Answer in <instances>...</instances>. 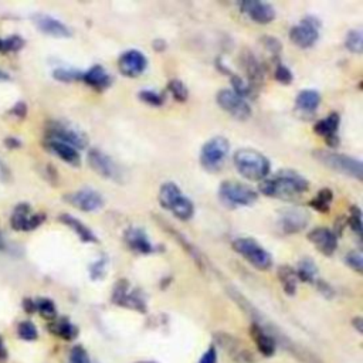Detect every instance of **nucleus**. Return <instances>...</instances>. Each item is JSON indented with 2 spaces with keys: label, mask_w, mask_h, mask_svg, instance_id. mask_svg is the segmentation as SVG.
I'll use <instances>...</instances> for the list:
<instances>
[{
  "label": "nucleus",
  "mask_w": 363,
  "mask_h": 363,
  "mask_svg": "<svg viewBox=\"0 0 363 363\" xmlns=\"http://www.w3.org/2000/svg\"><path fill=\"white\" fill-rule=\"evenodd\" d=\"M36 308L40 313V315L43 318H46V320L54 321L57 318V310H55L54 302L51 299H48V298H40L36 302Z\"/></svg>",
  "instance_id": "nucleus-35"
},
{
  "label": "nucleus",
  "mask_w": 363,
  "mask_h": 363,
  "mask_svg": "<svg viewBox=\"0 0 363 363\" xmlns=\"http://www.w3.org/2000/svg\"><path fill=\"white\" fill-rule=\"evenodd\" d=\"M295 273H296V277L299 281L313 284V282H315V278L318 274V267L315 266V263L311 259H304L299 261Z\"/></svg>",
  "instance_id": "nucleus-30"
},
{
  "label": "nucleus",
  "mask_w": 363,
  "mask_h": 363,
  "mask_svg": "<svg viewBox=\"0 0 363 363\" xmlns=\"http://www.w3.org/2000/svg\"><path fill=\"white\" fill-rule=\"evenodd\" d=\"M317 282V288L320 289V292L324 295V296H327V298H332L334 296V288L328 284V282H325V281H322V280H318V281H315Z\"/></svg>",
  "instance_id": "nucleus-48"
},
{
  "label": "nucleus",
  "mask_w": 363,
  "mask_h": 363,
  "mask_svg": "<svg viewBox=\"0 0 363 363\" xmlns=\"http://www.w3.org/2000/svg\"><path fill=\"white\" fill-rule=\"evenodd\" d=\"M105 267H107V261L105 260H98L94 264H91L90 267V275L93 280H100L105 275Z\"/></svg>",
  "instance_id": "nucleus-44"
},
{
  "label": "nucleus",
  "mask_w": 363,
  "mask_h": 363,
  "mask_svg": "<svg viewBox=\"0 0 363 363\" xmlns=\"http://www.w3.org/2000/svg\"><path fill=\"white\" fill-rule=\"evenodd\" d=\"M250 334L257 345V349L259 352L266 356V357H270L275 353V348H277V341L274 339V336L264 328L261 327L260 324L257 322H253L252 327H250Z\"/></svg>",
  "instance_id": "nucleus-22"
},
{
  "label": "nucleus",
  "mask_w": 363,
  "mask_h": 363,
  "mask_svg": "<svg viewBox=\"0 0 363 363\" xmlns=\"http://www.w3.org/2000/svg\"><path fill=\"white\" fill-rule=\"evenodd\" d=\"M348 223L350 226V228L356 233L357 237H362V230H363V224H362V212L357 206H352L349 210V217H348Z\"/></svg>",
  "instance_id": "nucleus-38"
},
{
  "label": "nucleus",
  "mask_w": 363,
  "mask_h": 363,
  "mask_svg": "<svg viewBox=\"0 0 363 363\" xmlns=\"http://www.w3.org/2000/svg\"><path fill=\"white\" fill-rule=\"evenodd\" d=\"M5 249H6V243H5V240H4L2 233H0V250H5Z\"/></svg>",
  "instance_id": "nucleus-54"
},
{
  "label": "nucleus",
  "mask_w": 363,
  "mask_h": 363,
  "mask_svg": "<svg viewBox=\"0 0 363 363\" xmlns=\"http://www.w3.org/2000/svg\"><path fill=\"white\" fill-rule=\"evenodd\" d=\"M345 261L356 273L360 274L363 271V257L359 252H349L345 257Z\"/></svg>",
  "instance_id": "nucleus-42"
},
{
  "label": "nucleus",
  "mask_w": 363,
  "mask_h": 363,
  "mask_svg": "<svg viewBox=\"0 0 363 363\" xmlns=\"http://www.w3.org/2000/svg\"><path fill=\"white\" fill-rule=\"evenodd\" d=\"M352 325L356 328V331H357L359 334H363V321H362L360 317L353 318V320H352Z\"/></svg>",
  "instance_id": "nucleus-51"
},
{
  "label": "nucleus",
  "mask_w": 363,
  "mask_h": 363,
  "mask_svg": "<svg viewBox=\"0 0 363 363\" xmlns=\"http://www.w3.org/2000/svg\"><path fill=\"white\" fill-rule=\"evenodd\" d=\"M46 221L44 213H32L27 203H19L11 217V226L16 231H33Z\"/></svg>",
  "instance_id": "nucleus-12"
},
{
  "label": "nucleus",
  "mask_w": 363,
  "mask_h": 363,
  "mask_svg": "<svg viewBox=\"0 0 363 363\" xmlns=\"http://www.w3.org/2000/svg\"><path fill=\"white\" fill-rule=\"evenodd\" d=\"M124 241L127 246L138 254H152L155 247L149 241L148 234L141 227H130L124 233Z\"/></svg>",
  "instance_id": "nucleus-20"
},
{
  "label": "nucleus",
  "mask_w": 363,
  "mask_h": 363,
  "mask_svg": "<svg viewBox=\"0 0 363 363\" xmlns=\"http://www.w3.org/2000/svg\"><path fill=\"white\" fill-rule=\"evenodd\" d=\"M139 100L148 105H152V107H162L163 102H165V97L163 94H159L153 90H142L139 93Z\"/></svg>",
  "instance_id": "nucleus-39"
},
{
  "label": "nucleus",
  "mask_w": 363,
  "mask_h": 363,
  "mask_svg": "<svg viewBox=\"0 0 363 363\" xmlns=\"http://www.w3.org/2000/svg\"><path fill=\"white\" fill-rule=\"evenodd\" d=\"M9 112H11V115H15V116L23 119V118H26V114H27V105H26V102L19 101L13 105V108Z\"/></svg>",
  "instance_id": "nucleus-46"
},
{
  "label": "nucleus",
  "mask_w": 363,
  "mask_h": 363,
  "mask_svg": "<svg viewBox=\"0 0 363 363\" xmlns=\"http://www.w3.org/2000/svg\"><path fill=\"white\" fill-rule=\"evenodd\" d=\"M231 85H233V91L240 95L241 98H247V97H253V87L252 84L246 83L245 80H241L237 76L231 77Z\"/></svg>",
  "instance_id": "nucleus-36"
},
{
  "label": "nucleus",
  "mask_w": 363,
  "mask_h": 363,
  "mask_svg": "<svg viewBox=\"0 0 363 363\" xmlns=\"http://www.w3.org/2000/svg\"><path fill=\"white\" fill-rule=\"evenodd\" d=\"M345 47L355 54H360L363 51V37L360 30H350L345 39Z\"/></svg>",
  "instance_id": "nucleus-34"
},
{
  "label": "nucleus",
  "mask_w": 363,
  "mask_h": 363,
  "mask_svg": "<svg viewBox=\"0 0 363 363\" xmlns=\"http://www.w3.org/2000/svg\"><path fill=\"white\" fill-rule=\"evenodd\" d=\"M0 47H2V40H0Z\"/></svg>",
  "instance_id": "nucleus-57"
},
{
  "label": "nucleus",
  "mask_w": 363,
  "mask_h": 363,
  "mask_svg": "<svg viewBox=\"0 0 363 363\" xmlns=\"http://www.w3.org/2000/svg\"><path fill=\"white\" fill-rule=\"evenodd\" d=\"M310 223V214L298 207L284 209L280 213L278 224L287 234H295L304 230Z\"/></svg>",
  "instance_id": "nucleus-15"
},
{
  "label": "nucleus",
  "mask_w": 363,
  "mask_h": 363,
  "mask_svg": "<svg viewBox=\"0 0 363 363\" xmlns=\"http://www.w3.org/2000/svg\"><path fill=\"white\" fill-rule=\"evenodd\" d=\"M58 220L63 224H66L69 228H71L78 235V238L84 241V243H98V237L94 234V231L90 227H87L83 221L76 219L74 216L62 214L58 217Z\"/></svg>",
  "instance_id": "nucleus-25"
},
{
  "label": "nucleus",
  "mask_w": 363,
  "mask_h": 363,
  "mask_svg": "<svg viewBox=\"0 0 363 363\" xmlns=\"http://www.w3.org/2000/svg\"><path fill=\"white\" fill-rule=\"evenodd\" d=\"M146 67H148V60L145 54L139 50H128L121 54L118 60L119 73L130 78L139 77L146 70Z\"/></svg>",
  "instance_id": "nucleus-14"
},
{
  "label": "nucleus",
  "mask_w": 363,
  "mask_h": 363,
  "mask_svg": "<svg viewBox=\"0 0 363 363\" xmlns=\"http://www.w3.org/2000/svg\"><path fill=\"white\" fill-rule=\"evenodd\" d=\"M83 81L87 85L93 87V88H95L98 91H102V90H105V88H108L111 85L112 78H111V76L107 73V70L102 66L95 64L88 71L83 73Z\"/></svg>",
  "instance_id": "nucleus-26"
},
{
  "label": "nucleus",
  "mask_w": 363,
  "mask_h": 363,
  "mask_svg": "<svg viewBox=\"0 0 363 363\" xmlns=\"http://www.w3.org/2000/svg\"><path fill=\"white\" fill-rule=\"evenodd\" d=\"M240 9L247 15L253 22L259 25H268L275 19V9L266 2H257V0H246L240 4Z\"/></svg>",
  "instance_id": "nucleus-18"
},
{
  "label": "nucleus",
  "mask_w": 363,
  "mask_h": 363,
  "mask_svg": "<svg viewBox=\"0 0 363 363\" xmlns=\"http://www.w3.org/2000/svg\"><path fill=\"white\" fill-rule=\"evenodd\" d=\"M233 162L237 172L252 182H261L267 179L271 169L268 158L252 148L238 149L234 153Z\"/></svg>",
  "instance_id": "nucleus-2"
},
{
  "label": "nucleus",
  "mask_w": 363,
  "mask_h": 363,
  "mask_svg": "<svg viewBox=\"0 0 363 363\" xmlns=\"http://www.w3.org/2000/svg\"><path fill=\"white\" fill-rule=\"evenodd\" d=\"M47 139L50 141H58L67 144L73 148L78 149H84L88 145V139L85 137V134H83L81 131H78L77 128L60 123V121H53L47 125V131H46Z\"/></svg>",
  "instance_id": "nucleus-8"
},
{
  "label": "nucleus",
  "mask_w": 363,
  "mask_h": 363,
  "mask_svg": "<svg viewBox=\"0 0 363 363\" xmlns=\"http://www.w3.org/2000/svg\"><path fill=\"white\" fill-rule=\"evenodd\" d=\"M263 43L267 50H270L273 54H278L281 51V43L274 37H264Z\"/></svg>",
  "instance_id": "nucleus-45"
},
{
  "label": "nucleus",
  "mask_w": 363,
  "mask_h": 363,
  "mask_svg": "<svg viewBox=\"0 0 363 363\" xmlns=\"http://www.w3.org/2000/svg\"><path fill=\"white\" fill-rule=\"evenodd\" d=\"M314 158L320 163H322L324 166H327L328 169L336 173L345 174L348 177H353L359 182L362 180L363 166H362V162L356 158L348 156L345 153L332 152V151H315Z\"/></svg>",
  "instance_id": "nucleus-5"
},
{
  "label": "nucleus",
  "mask_w": 363,
  "mask_h": 363,
  "mask_svg": "<svg viewBox=\"0 0 363 363\" xmlns=\"http://www.w3.org/2000/svg\"><path fill=\"white\" fill-rule=\"evenodd\" d=\"M18 334L22 339L25 341H36L39 338V334H37V328L33 322L30 321H23L19 324L18 327Z\"/></svg>",
  "instance_id": "nucleus-40"
},
{
  "label": "nucleus",
  "mask_w": 363,
  "mask_h": 363,
  "mask_svg": "<svg viewBox=\"0 0 363 363\" xmlns=\"http://www.w3.org/2000/svg\"><path fill=\"white\" fill-rule=\"evenodd\" d=\"M321 23L314 16H307L302 22L292 27L289 32V40L299 48H310L320 39Z\"/></svg>",
  "instance_id": "nucleus-9"
},
{
  "label": "nucleus",
  "mask_w": 363,
  "mask_h": 363,
  "mask_svg": "<svg viewBox=\"0 0 363 363\" xmlns=\"http://www.w3.org/2000/svg\"><path fill=\"white\" fill-rule=\"evenodd\" d=\"M64 200L81 212H95L104 206V198L93 189H81L64 196Z\"/></svg>",
  "instance_id": "nucleus-16"
},
{
  "label": "nucleus",
  "mask_w": 363,
  "mask_h": 363,
  "mask_svg": "<svg viewBox=\"0 0 363 363\" xmlns=\"http://www.w3.org/2000/svg\"><path fill=\"white\" fill-rule=\"evenodd\" d=\"M216 362H217V352L214 346H210L199 360V363H216Z\"/></svg>",
  "instance_id": "nucleus-47"
},
{
  "label": "nucleus",
  "mask_w": 363,
  "mask_h": 363,
  "mask_svg": "<svg viewBox=\"0 0 363 363\" xmlns=\"http://www.w3.org/2000/svg\"><path fill=\"white\" fill-rule=\"evenodd\" d=\"M219 199L226 207L235 209L254 205L259 195L246 184L237 180H224L219 188Z\"/></svg>",
  "instance_id": "nucleus-4"
},
{
  "label": "nucleus",
  "mask_w": 363,
  "mask_h": 363,
  "mask_svg": "<svg viewBox=\"0 0 363 363\" xmlns=\"http://www.w3.org/2000/svg\"><path fill=\"white\" fill-rule=\"evenodd\" d=\"M277 274H278V280H280L284 291L289 296L295 295V292H296V282H298V277H296L295 270L292 267H289V266H280Z\"/></svg>",
  "instance_id": "nucleus-29"
},
{
  "label": "nucleus",
  "mask_w": 363,
  "mask_h": 363,
  "mask_svg": "<svg viewBox=\"0 0 363 363\" xmlns=\"http://www.w3.org/2000/svg\"><path fill=\"white\" fill-rule=\"evenodd\" d=\"M310 189L308 180L291 169L280 170L271 179L261 180L259 191L267 196L282 200H295Z\"/></svg>",
  "instance_id": "nucleus-1"
},
{
  "label": "nucleus",
  "mask_w": 363,
  "mask_h": 363,
  "mask_svg": "<svg viewBox=\"0 0 363 363\" xmlns=\"http://www.w3.org/2000/svg\"><path fill=\"white\" fill-rule=\"evenodd\" d=\"M6 357H8V350H6L5 345H4L2 338H0V359H6Z\"/></svg>",
  "instance_id": "nucleus-53"
},
{
  "label": "nucleus",
  "mask_w": 363,
  "mask_h": 363,
  "mask_svg": "<svg viewBox=\"0 0 363 363\" xmlns=\"http://www.w3.org/2000/svg\"><path fill=\"white\" fill-rule=\"evenodd\" d=\"M138 363H156V362H138Z\"/></svg>",
  "instance_id": "nucleus-56"
},
{
  "label": "nucleus",
  "mask_w": 363,
  "mask_h": 363,
  "mask_svg": "<svg viewBox=\"0 0 363 363\" xmlns=\"http://www.w3.org/2000/svg\"><path fill=\"white\" fill-rule=\"evenodd\" d=\"M334 200V193L331 189H322L317 193V196L314 199H311L310 206L320 212V213H328L331 209V203Z\"/></svg>",
  "instance_id": "nucleus-31"
},
{
  "label": "nucleus",
  "mask_w": 363,
  "mask_h": 363,
  "mask_svg": "<svg viewBox=\"0 0 363 363\" xmlns=\"http://www.w3.org/2000/svg\"><path fill=\"white\" fill-rule=\"evenodd\" d=\"M341 125V116L338 112H331L327 118L318 121L314 125L315 134L322 137L327 142L328 146L336 148L339 145V138H338V130Z\"/></svg>",
  "instance_id": "nucleus-19"
},
{
  "label": "nucleus",
  "mask_w": 363,
  "mask_h": 363,
  "mask_svg": "<svg viewBox=\"0 0 363 363\" xmlns=\"http://www.w3.org/2000/svg\"><path fill=\"white\" fill-rule=\"evenodd\" d=\"M321 104V95L315 90H302L295 98V109L298 114H304L308 119L314 116Z\"/></svg>",
  "instance_id": "nucleus-23"
},
{
  "label": "nucleus",
  "mask_w": 363,
  "mask_h": 363,
  "mask_svg": "<svg viewBox=\"0 0 363 363\" xmlns=\"http://www.w3.org/2000/svg\"><path fill=\"white\" fill-rule=\"evenodd\" d=\"M274 77H275V80H277L280 84H284V85L291 84V83H292V78H294L291 70H289L287 66L281 64V63L277 64L275 71H274Z\"/></svg>",
  "instance_id": "nucleus-41"
},
{
  "label": "nucleus",
  "mask_w": 363,
  "mask_h": 363,
  "mask_svg": "<svg viewBox=\"0 0 363 363\" xmlns=\"http://www.w3.org/2000/svg\"><path fill=\"white\" fill-rule=\"evenodd\" d=\"M158 199L163 209L172 212L174 217L182 221L191 220L195 214V206L192 200L182 193L179 186L173 182H166L160 186Z\"/></svg>",
  "instance_id": "nucleus-3"
},
{
  "label": "nucleus",
  "mask_w": 363,
  "mask_h": 363,
  "mask_svg": "<svg viewBox=\"0 0 363 363\" xmlns=\"http://www.w3.org/2000/svg\"><path fill=\"white\" fill-rule=\"evenodd\" d=\"M88 165L95 173H98L105 179H109L114 182L123 180V172H121L119 166L114 162L112 158H109L107 153H104L100 149L94 148L88 152Z\"/></svg>",
  "instance_id": "nucleus-13"
},
{
  "label": "nucleus",
  "mask_w": 363,
  "mask_h": 363,
  "mask_svg": "<svg viewBox=\"0 0 363 363\" xmlns=\"http://www.w3.org/2000/svg\"><path fill=\"white\" fill-rule=\"evenodd\" d=\"M53 77L60 83H76L83 80V73L73 69H55Z\"/></svg>",
  "instance_id": "nucleus-33"
},
{
  "label": "nucleus",
  "mask_w": 363,
  "mask_h": 363,
  "mask_svg": "<svg viewBox=\"0 0 363 363\" xmlns=\"http://www.w3.org/2000/svg\"><path fill=\"white\" fill-rule=\"evenodd\" d=\"M46 148L53 152L55 156H58L63 162L71 165V166H78L81 163L80 159V153L76 148L63 144V142H58V141H50L47 139L46 142Z\"/></svg>",
  "instance_id": "nucleus-24"
},
{
  "label": "nucleus",
  "mask_w": 363,
  "mask_h": 363,
  "mask_svg": "<svg viewBox=\"0 0 363 363\" xmlns=\"http://www.w3.org/2000/svg\"><path fill=\"white\" fill-rule=\"evenodd\" d=\"M233 249L249 264L260 271H266L273 266V257L270 253L261 247L252 237H238L233 241Z\"/></svg>",
  "instance_id": "nucleus-6"
},
{
  "label": "nucleus",
  "mask_w": 363,
  "mask_h": 363,
  "mask_svg": "<svg viewBox=\"0 0 363 363\" xmlns=\"http://www.w3.org/2000/svg\"><path fill=\"white\" fill-rule=\"evenodd\" d=\"M33 20H34V25L37 26V29L47 36H51V37H55V39H69V37H71V30L63 22H60V20L51 18V16L36 15L33 18Z\"/></svg>",
  "instance_id": "nucleus-21"
},
{
  "label": "nucleus",
  "mask_w": 363,
  "mask_h": 363,
  "mask_svg": "<svg viewBox=\"0 0 363 363\" xmlns=\"http://www.w3.org/2000/svg\"><path fill=\"white\" fill-rule=\"evenodd\" d=\"M23 310H25V313H27V314H34V313L37 311L36 302H34L33 299H30V298L23 299Z\"/></svg>",
  "instance_id": "nucleus-49"
},
{
  "label": "nucleus",
  "mask_w": 363,
  "mask_h": 363,
  "mask_svg": "<svg viewBox=\"0 0 363 363\" xmlns=\"http://www.w3.org/2000/svg\"><path fill=\"white\" fill-rule=\"evenodd\" d=\"M167 90L170 91L172 97H173L177 102H185V101H188V98H189V90H188V87H186L184 83H182L180 80H177V78H173V80L169 81Z\"/></svg>",
  "instance_id": "nucleus-32"
},
{
  "label": "nucleus",
  "mask_w": 363,
  "mask_h": 363,
  "mask_svg": "<svg viewBox=\"0 0 363 363\" xmlns=\"http://www.w3.org/2000/svg\"><path fill=\"white\" fill-rule=\"evenodd\" d=\"M308 240L317 247V250L331 257L338 249V237L334 234L332 230L327 227H315L308 233Z\"/></svg>",
  "instance_id": "nucleus-17"
},
{
  "label": "nucleus",
  "mask_w": 363,
  "mask_h": 363,
  "mask_svg": "<svg viewBox=\"0 0 363 363\" xmlns=\"http://www.w3.org/2000/svg\"><path fill=\"white\" fill-rule=\"evenodd\" d=\"M230 142L224 137H213L200 151V165L207 172H219L228 155Z\"/></svg>",
  "instance_id": "nucleus-7"
},
{
  "label": "nucleus",
  "mask_w": 363,
  "mask_h": 363,
  "mask_svg": "<svg viewBox=\"0 0 363 363\" xmlns=\"http://www.w3.org/2000/svg\"><path fill=\"white\" fill-rule=\"evenodd\" d=\"M216 101L219 107L234 119L246 121L252 116L250 104L245 98L237 95L233 90H220L216 97Z\"/></svg>",
  "instance_id": "nucleus-10"
},
{
  "label": "nucleus",
  "mask_w": 363,
  "mask_h": 363,
  "mask_svg": "<svg viewBox=\"0 0 363 363\" xmlns=\"http://www.w3.org/2000/svg\"><path fill=\"white\" fill-rule=\"evenodd\" d=\"M5 145L9 148V149H18L22 146V142L18 139V138H13V137H9L5 139Z\"/></svg>",
  "instance_id": "nucleus-50"
},
{
  "label": "nucleus",
  "mask_w": 363,
  "mask_h": 363,
  "mask_svg": "<svg viewBox=\"0 0 363 363\" xmlns=\"http://www.w3.org/2000/svg\"><path fill=\"white\" fill-rule=\"evenodd\" d=\"M112 301L116 306L124 307V308H131L139 313L146 311V304L142 295H139L138 291H131L128 281L119 280L112 291Z\"/></svg>",
  "instance_id": "nucleus-11"
},
{
  "label": "nucleus",
  "mask_w": 363,
  "mask_h": 363,
  "mask_svg": "<svg viewBox=\"0 0 363 363\" xmlns=\"http://www.w3.org/2000/svg\"><path fill=\"white\" fill-rule=\"evenodd\" d=\"M241 63H243V67L247 73L249 84L252 83L253 85H256V84H260L263 81V78H264L263 66L260 64V62L254 57L253 53L246 51L243 54V58H241Z\"/></svg>",
  "instance_id": "nucleus-27"
},
{
  "label": "nucleus",
  "mask_w": 363,
  "mask_h": 363,
  "mask_svg": "<svg viewBox=\"0 0 363 363\" xmlns=\"http://www.w3.org/2000/svg\"><path fill=\"white\" fill-rule=\"evenodd\" d=\"M166 48V43L163 40H155L153 41V50L155 51H163Z\"/></svg>",
  "instance_id": "nucleus-52"
},
{
  "label": "nucleus",
  "mask_w": 363,
  "mask_h": 363,
  "mask_svg": "<svg viewBox=\"0 0 363 363\" xmlns=\"http://www.w3.org/2000/svg\"><path fill=\"white\" fill-rule=\"evenodd\" d=\"M6 80H9V76L6 73H4L2 70H0V81H6Z\"/></svg>",
  "instance_id": "nucleus-55"
},
{
  "label": "nucleus",
  "mask_w": 363,
  "mask_h": 363,
  "mask_svg": "<svg viewBox=\"0 0 363 363\" xmlns=\"http://www.w3.org/2000/svg\"><path fill=\"white\" fill-rule=\"evenodd\" d=\"M70 363H91L87 350L83 346H74L70 352Z\"/></svg>",
  "instance_id": "nucleus-43"
},
{
  "label": "nucleus",
  "mask_w": 363,
  "mask_h": 363,
  "mask_svg": "<svg viewBox=\"0 0 363 363\" xmlns=\"http://www.w3.org/2000/svg\"><path fill=\"white\" fill-rule=\"evenodd\" d=\"M48 331L60 338H63L64 341H73L78 336V329L76 325H73L69 320L62 318V320H54L48 325Z\"/></svg>",
  "instance_id": "nucleus-28"
},
{
  "label": "nucleus",
  "mask_w": 363,
  "mask_h": 363,
  "mask_svg": "<svg viewBox=\"0 0 363 363\" xmlns=\"http://www.w3.org/2000/svg\"><path fill=\"white\" fill-rule=\"evenodd\" d=\"M26 41L23 37L15 34L8 37L6 40H2V47H0V53H16L25 47Z\"/></svg>",
  "instance_id": "nucleus-37"
}]
</instances>
